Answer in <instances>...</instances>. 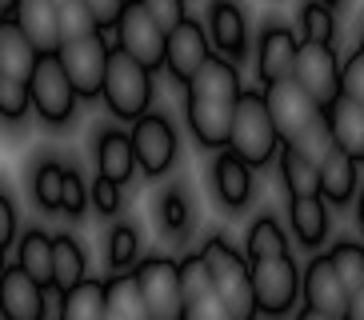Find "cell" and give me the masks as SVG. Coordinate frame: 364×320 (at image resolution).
Segmentation results:
<instances>
[{
  "label": "cell",
  "mask_w": 364,
  "mask_h": 320,
  "mask_svg": "<svg viewBox=\"0 0 364 320\" xmlns=\"http://www.w3.org/2000/svg\"><path fill=\"white\" fill-rule=\"evenodd\" d=\"M277 149H284L272 128V117H268L264 92L260 88H245L240 92V105H236L232 117V132H228V152L240 156L248 169H264L277 160Z\"/></svg>",
  "instance_id": "2"
},
{
  "label": "cell",
  "mask_w": 364,
  "mask_h": 320,
  "mask_svg": "<svg viewBox=\"0 0 364 320\" xmlns=\"http://www.w3.org/2000/svg\"><path fill=\"white\" fill-rule=\"evenodd\" d=\"M353 53H360V56H364V32H360V41H356V48H353Z\"/></svg>",
  "instance_id": "52"
},
{
  "label": "cell",
  "mask_w": 364,
  "mask_h": 320,
  "mask_svg": "<svg viewBox=\"0 0 364 320\" xmlns=\"http://www.w3.org/2000/svg\"><path fill=\"white\" fill-rule=\"evenodd\" d=\"M245 256H248V265L252 260H264V256H289V236H284V228H280V220L272 213L257 216V220L248 224Z\"/></svg>",
  "instance_id": "28"
},
{
  "label": "cell",
  "mask_w": 364,
  "mask_h": 320,
  "mask_svg": "<svg viewBox=\"0 0 364 320\" xmlns=\"http://www.w3.org/2000/svg\"><path fill=\"white\" fill-rule=\"evenodd\" d=\"M28 108H33L28 85H21V80H9V76H0V120L16 124V120L28 117Z\"/></svg>",
  "instance_id": "39"
},
{
  "label": "cell",
  "mask_w": 364,
  "mask_h": 320,
  "mask_svg": "<svg viewBox=\"0 0 364 320\" xmlns=\"http://www.w3.org/2000/svg\"><path fill=\"white\" fill-rule=\"evenodd\" d=\"M36 64H41V53H36L33 44H28V36L9 21L0 28V76L28 85L33 73H36Z\"/></svg>",
  "instance_id": "24"
},
{
  "label": "cell",
  "mask_w": 364,
  "mask_h": 320,
  "mask_svg": "<svg viewBox=\"0 0 364 320\" xmlns=\"http://www.w3.org/2000/svg\"><path fill=\"white\" fill-rule=\"evenodd\" d=\"M181 292H184V304H193V300L216 292V288H213V277H208V265H204L200 252H188V256L181 260Z\"/></svg>",
  "instance_id": "38"
},
{
  "label": "cell",
  "mask_w": 364,
  "mask_h": 320,
  "mask_svg": "<svg viewBox=\"0 0 364 320\" xmlns=\"http://www.w3.org/2000/svg\"><path fill=\"white\" fill-rule=\"evenodd\" d=\"M9 21H12V4H0V28H4Z\"/></svg>",
  "instance_id": "50"
},
{
  "label": "cell",
  "mask_w": 364,
  "mask_h": 320,
  "mask_svg": "<svg viewBox=\"0 0 364 320\" xmlns=\"http://www.w3.org/2000/svg\"><path fill=\"white\" fill-rule=\"evenodd\" d=\"M4 252H9V248H0V277H4V268H9V260H4Z\"/></svg>",
  "instance_id": "51"
},
{
  "label": "cell",
  "mask_w": 364,
  "mask_h": 320,
  "mask_svg": "<svg viewBox=\"0 0 364 320\" xmlns=\"http://www.w3.org/2000/svg\"><path fill=\"white\" fill-rule=\"evenodd\" d=\"M88 12H92L97 32H117L120 16H124V4L120 0H88Z\"/></svg>",
  "instance_id": "45"
},
{
  "label": "cell",
  "mask_w": 364,
  "mask_h": 320,
  "mask_svg": "<svg viewBox=\"0 0 364 320\" xmlns=\"http://www.w3.org/2000/svg\"><path fill=\"white\" fill-rule=\"evenodd\" d=\"M196 252L204 256L216 297L225 300L232 320H257V297H252V277H248L245 252H236L225 236H208Z\"/></svg>",
  "instance_id": "3"
},
{
  "label": "cell",
  "mask_w": 364,
  "mask_h": 320,
  "mask_svg": "<svg viewBox=\"0 0 364 320\" xmlns=\"http://www.w3.org/2000/svg\"><path fill=\"white\" fill-rule=\"evenodd\" d=\"M60 213L73 216V220H80V216L88 213V184H85V176H80V169H68V172H65V196H60Z\"/></svg>",
  "instance_id": "40"
},
{
  "label": "cell",
  "mask_w": 364,
  "mask_h": 320,
  "mask_svg": "<svg viewBox=\"0 0 364 320\" xmlns=\"http://www.w3.org/2000/svg\"><path fill=\"white\" fill-rule=\"evenodd\" d=\"M56 16H60V44L85 41V36L97 32L92 12H88V0H60V4H56Z\"/></svg>",
  "instance_id": "37"
},
{
  "label": "cell",
  "mask_w": 364,
  "mask_h": 320,
  "mask_svg": "<svg viewBox=\"0 0 364 320\" xmlns=\"http://www.w3.org/2000/svg\"><path fill=\"white\" fill-rule=\"evenodd\" d=\"M280 181H284V188H289L292 201L321 196V169H316V164H309L304 156H296L289 144L280 149Z\"/></svg>",
  "instance_id": "30"
},
{
  "label": "cell",
  "mask_w": 364,
  "mask_h": 320,
  "mask_svg": "<svg viewBox=\"0 0 364 320\" xmlns=\"http://www.w3.org/2000/svg\"><path fill=\"white\" fill-rule=\"evenodd\" d=\"M88 280V256L85 245L68 233H56L53 236V288L60 297H68L73 288H80Z\"/></svg>",
  "instance_id": "23"
},
{
  "label": "cell",
  "mask_w": 364,
  "mask_h": 320,
  "mask_svg": "<svg viewBox=\"0 0 364 320\" xmlns=\"http://www.w3.org/2000/svg\"><path fill=\"white\" fill-rule=\"evenodd\" d=\"M360 164L348 160L344 152H332L321 164V201L328 208H348V204L360 196Z\"/></svg>",
  "instance_id": "22"
},
{
  "label": "cell",
  "mask_w": 364,
  "mask_h": 320,
  "mask_svg": "<svg viewBox=\"0 0 364 320\" xmlns=\"http://www.w3.org/2000/svg\"><path fill=\"white\" fill-rule=\"evenodd\" d=\"M208 44H213L216 56H225L228 64H240L248 60V48H252V36H248V16L240 4L232 0H216L208 4Z\"/></svg>",
  "instance_id": "15"
},
{
  "label": "cell",
  "mask_w": 364,
  "mask_h": 320,
  "mask_svg": "<svg viewBox=\"0 0 364 320\" xmlns=\"http://www.w3.org/2000/svg\"><path fill=\"white\" fill-rule=\"evenodd\" d=\"M341 96H348L353 105L364 108V56L348 53L341 60Z\"/></svg>",
  "instance_id": "41"
},
{
  "label": "cell",
  "mask_w": 364,
  "mask_h": 320,
  "mask_svg": "<svg viewBox=\"0 0 364 320\" xmlns=\"http://www.w3.org/2000/svg\"><path fill=\"white\" fill-rule=\"evenodd\" d=\"M0 316L4 320H48V297L21 265H9L0 277Z\"/></svg>",
  "instance_id": "17"
},
{
  "label": "cell",
  "mask_w": 364,
  "mask_h": 320,
  "mask_svg": "<svg viewBox=\"0 0 364 320\" xmlns=\"http://www.w3.org/2000/svg\"><path fill=\"white\" fill-rule=\"evenodd\" d=\"M289 224H292V236L300 245L316 252V248L328 240V204L321 196H309V201H289Z\"/></svg>",
  "instance_id": "26"
},
{
  "label": "cell",
  "mask_w": 364,
  "mask_h": 320,
  "mask_svg": "<svg viewBox=\"0 0 364 320\" xmlns=\"http://www.w3.org/2000/svg\"><path fill=\"white\" fill-rule=\"evenodd\" d=\"M292 80L328 112L341 100V56L332 44H300L296 64H292Z\"/></svg>",
  "instance_id": "9"
},
{
  "label": "cell",
  "mask_w": 364,
  "mask_h": 320,
  "mask_svg": "<svg viewBox=\"0 0 364 320\" xmlns=\"http://www.w3.org/2000/svg\"><path fill=\"white\" fill-rule=\"evenodd\" d=\"M289 149L296 152V156H304L309 164H316V169H321L324 160L336 152V144H332V132H328V120H324V117L312 120L304 132H296V137L289 140Z\"/></svg>",
  "instance_id": "36"
},
{
  "label": "cell",
  "mask_w": 364,
  "mask_h": 320,
  "mask_svg": "<svg viewBox=\"0 0 364 320\" xmlns=\"http://www.w3.org/2000/svg\"><path fill=\"white\" fill-rule=\"evenodd\" d=\"M252 277V297H257V316H289L300 300V268L292 256H264L248 265Z\"/></svg>",
  "instance_id": "5"
},
{
  "label": "cell",
  "mask_w": 364,
  "mask_h": 320,
  "mask_svg": "<svg viewBox=\"0 0 364 320\" xmlns=\"http://www.w3.org/2000/svg\"><path fill=\"white\" fill-rule=\"evenodd\" d=\"M356 224H360V236H364V188H360V196H356Z\"/></svg>",
  "instance_id": "48"
},
{
  "label": "cell",
  "mask_w": 364,
  "mask_h": 320,
  "mask_svg": "<svg viewBox=\"0 0 364 320\" xmlns=\"http://www.w3.org/2000/svg\"><path fill=\"white\" fill-rule=\"evenodd\" d=\"M105 316H108V297H105V280L97 277H88L80 288L60 297V320H105Z\"/></svg>",
  "instance_id": "29"
},
{
  "label": "cell",
  "mask_w": 364,
  "mask_h": 320,
  "mask_svg": "<svg viewBox=\"0 0 364 320\" xmlns=\"http://www.w3.org/2000/svg\"><path fill=\"white\" fill-rule=\"evenodd\" d=\"M328 260H332V268H336V277H341L344 292H348V297L360 292L364 288V245H356V240H336V245L328 248Z\"/></svg>",
  "instance_id": "34"
},
{
  "label": "cell",
  "mask_w": 364,
  "mask_h": 320,
  "mask_svg": "<svg viewBox=\"0 0 364 320\" xmlns=\"http://www.w3.org/2000/svg\"><path fill=\"white\" fill-rule=\"evenodd\" d=\"M344 320H364V288L348 297V312H344Z\"/></svg>",
  "instance_id": "47"
},
{
  "label": "cell",
  "mask_w": 364,
  "mask_h": 320,
  "mask_svg": "<svg viewBox=\"0 0 364 320\" xmlns=\"http://www.w3.org/2000/svg\"><path fill=\"white\" fill-rule=\"evenodd\" d=\"M213 60V44H208V28L200 21H188L168 36V48H164V68L172 73V80H181L188 88L196 73H200L204 64Z\"/></svg>",
  "instance_id": "16"
},
{
  "label": "cell",
  "mask_w": 364,
  "mask_h": 320,
  "mask_svg": "<svg viewBox=\"0 0 364 320\" xmlns=\"http://www.w3.org/2000/svg\"><path fill=\"white\" fill-rule=\"evenodd\" d=\"M117 48L129 53L136 64H144L149 73L164 68V48H168V36L156 28V21L149 16L144 0H132L124 4V16L117 24Z\"/></svg>",
  "instance_id": "11"
},
{
  "label": "cell",
  "mask_w": 364,
  "mask_h": 320,
  "mask_svg": "<svg viewBox=\"0 0 364 320\" xmlns=\"http://www.w3.org/2000/svg\"><path fill=\"white\" fill-rule=\"evenodd\" d=\"M140 233L129 220H120L108 228V265H112V277H129L132 268L140 265Z\"/></svg>",
  "instance_id": "32"
},
{
  "label": "cell",
  "mask_w": 364,
  "mask_h": 320,
  "mask_svg": "<svg viewBox=\"0 0 364 320\" xmlns=\"http://www.w3.org/2000/svg\"><path fill=\"white\" fill-rule=\"evenodd\" d=\"M144 9H149V16L156 21V28L164 36H172V32L188 21V9H184L181 0H144Z\"/></svg>",
  "instance_id": "42"
},
{
  "label": "cell",
  "mask_w": 364,
  "mask_h": 320,
  "mask_svg": "<svg viewBox=\"0 0 364 320\" xmlns=\"http://www.w3.org/2000/svg\"><path fill=\"white\" fill-rule=\"evenodd\" d=\"M144 309L152 320H181L184 316V292H181V260L172 256H144L132 268Z\"/></svg>",
  "instance_id": "6"
},
{
  "label": "cell",
  "mask_w": 364,
  "mask_h": 320,
  "mask_svg": "<svg viewBox=\"0 0 364 320\" xmlns=\"http://www.w3.org/2000/svg\"><path fill=\"white\" fill-rule=\"evenodd\" d=\"M324 120H328V132H332L336 152H344L348 160L364 164V108L353 105L348 96H341V100L324 112Z\"/></svg>",
  "instance_id": "21"
},
{
  "label": "cell",
  "mask_w": 364,
  "mask_h": 320,
  "mask_svg": "<svg viewBox=\"0 0 364 320\" xmlns=\"http://www.w3.org/2000/svg\"><path fill=\"white\" fill-rule=\"evenodd\" d=\"M264 92V105H268V117H272V128H277L280 144H289L296 132H304V128L312 124V120H321V105L312 100L304 88L296 85V80H277V85L260 88Z\"/></svg>",
  "instance_id": "12"
},
{
  "label": "cell",
  "mask_w": 364,
  "mask_h": 320,
  "mask_svg": "<svg viewBox=\"0 0 364 320\" xmlns=\"http://www.w3.org/2000/svg\"><path fill=\"white\" fill-rule=\"evenodd\" d=\"M296 24H300V44H332L336 41V16H332V4H304L296 12Z\"/></svg>",
  "instance_id": "35"
},
{
  "label": "cell",
  "mask_w": 364,
  "mask_h": 320,
  "mask_svg": "<svg viewBox=\"0 0 364 320\" xmlns=\"http://www.w3.org/2000/svg\"><path fill=\"white\" fill-rule=\"evenodd\" d=\"M208 181H213V196L225 204L228 213H240L248 208V201L257 196V181H252V169H248L240 156L232 152H213V164H208Z\"/></svg>",
  "instance_id": "18"
},
{
  "label": "cell",
  "mask_w": 364,
  "mask_h": 320,
  "mask_svg": "<svg viewBox=\"0 0 364 320\" xmlns=\"http://www.w3.org/2000/svg\"><path fill=\"white\" fill-rule=\"evenodd\" d=\"M12 24L28 36L41 56L60 53V16H56V0H21L12 4Z\"/></svg>",
  "instance_id": "19"
},
{
  "label": "cell",
  "mask_w": 364,
  "mask_h": 320,
  "mask_svg": "<svg viewBox=\"0 0 364 320\" xmlns=\"http://www.w3.org/2000/svg\"><path fill=\"white\" fill-rule=\"evenodd\" d=\"M88 204L97 208L100 216H117L120 204H124V196H120V184L105 181V176H97V181L88 184Z\"/></svg>",
  "instance_id": "43"
},
{
  "label": "cell",
  "mask_w": 364,
  "mask_h": 320,
  "mask_svg": "<svg viewBox=\"0 0 364 320\" xmlns=\"http://www.w3.org/2000/svg\"><path fill=\"white\" fill-rule=\"evenodd\" d=\"M152 216H156V228L172 240H184L188 228H193V201H188V188L181 181L168 184V188L156 192V204H152Z\"/></svg>",
  "instance_id": "25"
},
{
  "label": "cell",
  "mask_w": 364,
  "mask_h": 320,
  "mask_svg": "<svg viewBox=\"0 0 364 320\" xmlns=\"http://www.w3.org/2000/svg\"><path fill=\"white\" fill-rule=\"evenodd\" d=\"M132 152H136V169L144 176H164V172L176 164V152H181V140H176V128L164 112H149L132 124Z\"/></svg>",
  "instance_id": "10"
},
{
  "label": "cell",
  "mask_w": 364,
  "mask_h": 320,
  "mask_svg": "<svg viewBox=\"0 0 364 320\" xmlns=\"http://www.w3.org/2000/svg\"><path fill=\"white\" fill-rule=\"evenodd\" d=\"M108 56H112V44H108L105 32H92L85 41H68L60 44V68H65L68 85L76 88L80 100H97L105 92V73H108Z\"/></svg>",
  "instance_id": "7"
},
{
  "label": "cell",
  "mask_w": 364,
  "mask_h": 320,
  "mask_svg": "<svg viewBox=\"0 0 364 320\" xmlns=\"http://www.w3.org/2000/svg\"><path fill=\"white\" fill-rule=\"evenodd\" d=\"M16 240V204L0 192V248H9Z\"/></svg>",
  "instance_id": "46"
},
{
  "label": "cell",
  "mask_w": 364,
  "mask_h": 320,
  "mask_svg": "<svg viewBox=\"0 0 364 320\" xmlns=\"http://www.w3.org/2000/svg\"><path fill=\"white\" fill-rule=\"evenodd\" d=\"M92 160H97V176L112 184H124L132 181L136 172V152H132V137L124 128H112V124H100L97 140H92Z\"/></svg>",
  "instance_id": "20"
},
{
  "label": "cell",
  "mask_w": 364,
  "mask_h": 320,
  "mask_svg": "<svg viewBox=\"0 0 364 320\" xmlns=\"http://www.w3.org/2000/svg\"><path fill=\"white\" fill-rule=\"evenodd\" d=\"M296 320H332V316H321V312H312V309H300Z\"/></svg>",
  "instance_id": "49"
},
{
  "label": "cell",
  "mask_w": 364,
  "mask_h": 320,
  "mask_svg": "<svg viewBox=\"0 0 364 320\" xmlns=\"http://www.w3.org/2000/svg\"><path fill=\"white\" fill-rule=\"evenodd\" d=\"M16 265L41 288H53V236L44 233V228H28L16 240Z\"/></svg>",
  "instance_id": "27"
},
{
  "label": "cell",
  "mask_w": 364,
  "mask_h": 320,
  "mask_svg": "<svg viewBox=\"0 0 364 320\" xmlns=\"http://www.w3.org/2000/svg\"><path fill=\"white\" fill-rule=\"evenodd\" d=\"M105 105L117 120H132L136 124L140 117H149L152 105V73L144 64H136L129 53L112 48L108 56V73H105Z\"/></svg>",
  "instance_id": "4"
},
{
  "label": "cell",
  "mask_w": 364,
  "mask_h": 320,
  "mask_svg": "<svg viewBox=\"0 0 364 320\" xmlns=\"http://www.w3.org/2000/svg\"><path fill=\"white\" fill-rule=\"evenodd\" d=\"M65 164L53 156H44L41 164L33 169V201L41 204L44 213H60V196H65Z\"/></svg>",
  "instance_id": "33"
},
{
  "label": "cell",
  "mask_w": 364,
  "mask_h": 320,
  "mask_svg": "<svg viewBox=\"0 0 364 320\" xmlns=\"http://www.w3.org/2000/svg\"><path fill=\"white\" fill-rule=\"evenodd\" d=\"M240 92H245L240 68L216 53L188 80V88H184V117H188V132H193V140L200 149H213V152L228 149V132H232Z\"/></svg>",
  "instance_id": "1"
},
{
  "label": "cell",
  "mask_w": 364,
  "mask_h": 320,
  "mask_svg": "<svg viewBox=\"0 0 364 320\" xmlns=\"http://www.w3.org/2000/svg\"><path fill=\"white\" fill-rule=\"evenodd\" d=\"M28 96H33L36 117L53 128L68 124V120L76 117V105H80V96L68 85V76H65V68H60L56 56H41L33 80H28Z\"/></svg>",
  "instance_id": "8"
},
{
  "label": "cell",
  "mask_w": 364,
  "mask_h": 320,
  "mask_svg": "<svg viewBox=\"0 0 364 320\" xmlns=\"http://www.w3.org/2000/svg\"><path fill=\"white\" fill-rule=\"evenodd\" d=\"M105 297H108V316L112 320H152L144 309V297H140L136 280L129 277H108L105 280Z\"/></svg>",
  "instance_id": "31"
},
{
  "label": "cell",
  "mask_w": 364,
  "mask_h": 320,
  "mask_svg": "<svg viewBox=\"0 0 364 320\" xmlns=\"http://www.w3.org/2000/svg\"><path fill=\"white\" fill-rule=\"evenodd\" d=\"M0 320H4V316H0Z\"/></svg>",
  "instance_id": "53"
},
{
  "label": "cell",
  "mask_w": 364,
  "mask_h": 320,
  "mask_svg": "<svg viewBox=\"0 0 364 320\" xmlns=\"http://www.w3.org/2000/svg\"><path fill=\"white\" fill-rule=\"evenodd\" d=\"M296 53H300V36L289 28L284 21H268L257 36V80L260 88L277 85V80H289L292 76V64H296Z\"/></svg>",
  "instance_id": "14"
},
{
  "label": "cell",
  "mask_w": 364,
  "mask_h": 320,
  "mask_svg": "<svg viewBox=\"0 0 364 320\" xmlns=\"http://www.w3.org/2000/svg\"><path fill=\"white\" fill-rule=\"evenodd\" d=\"M181 320H232V312L225 309V300L216 297V292H208V297L184 304V316Z\"/></svg>",
  "instance_id": "44"
},
{
  "label": "cell",
  "mask_w": 364,
  "mask_h": 320,
  "mask_svg": "<svg viewBox=\"0 0 364 320\" xmlns=\"http://www.w3.org/2000/svg\"><path fill=\"white\" fill-rule=\"evenodd\" d=\"M300 300H304V309L321 312V316L344 320V312H348V292H344L328 252H316L304 265V272H300Z\"/></svg>",
  "instance_id": "13"
}]
</instances>
